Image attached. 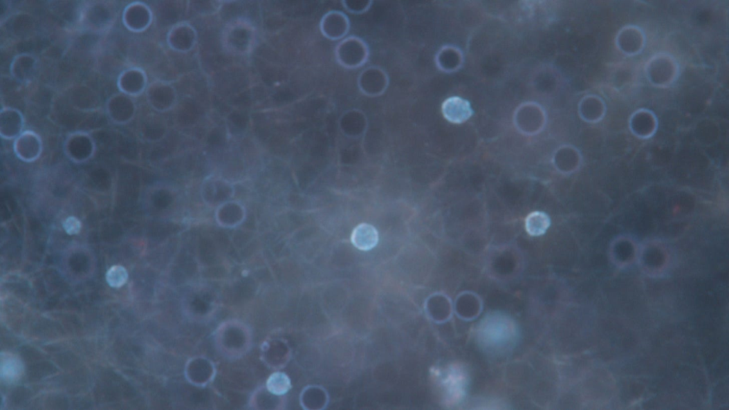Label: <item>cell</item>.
<instances>
[{"label":"cell","instance_id":"cell-11","mask_svg":"<svg viewBox=\"0 0 729 410\" xmlns=\"http://www.w3.org/2000/svg\"><path fill=\"white\" fill-rule=\"evenodd\" d=\"M23 372V363L17 355L10 353H1L0 375L3 380L9 383L15 382L21 377Z\"/></svg>","mask_w":729,"mask_h":410},{"label":"cell","instance_id":"cell-14","mask_svg":"<svg viewBox=\"0 0 729 410\" xmlns=\"http://www.w3.org/2000/svg\"><path fill=\"white\" fill-rule=\"evenodd\" d=\"M267 389L275 395H284L290 389V380L284 373H275L270 376L268 382H267Z\"/></svg>","mask_w":729,"mask_h":410},{"label":"cell","instance_id":"cell-12","mask_svg":"<svg viewBox=\"0 0 729 410\" xmlns=\"http://www.w3.org/2000/svg\"><path fill=\"white\" fill-rule=\"evenodd\" d=\"M442 112L444 117L454 124L465 122L471 115L468 103L456 98L447 100L443 104Z\"/></svg>","mask_w":729,"mask_h":410},{"label":"cell","instance_id":"cell-13","mask_svg":"<svg viewBox=\"0 0 729 410\" xmlns=\"http://www.w3.org/2000/svg\"><path fill=\"white\" fill-rule=\"evenodd\" d=\"M551 226L549 216L540 211L531 212L527 216L525 221L526 232L533 236L544 234Z\"/></svg>","mask_w":729,"mask_h":410},{"label":"cell","instance_id":"cell-5","mask_svg":"<svg viewBox=\"0 0 729 410\" xmlns=\"http://www.w3.org/2000/svg\"><path fill=\"white\" fill-rule=\"evenodd\" d=\"M147 85V77L140 68L131 67L121 72L118 77L119 91L130 97L142 93Z\"/></svg>","mask_w":729,"mask_h":410},{"label":"cell","instance_id":"cell-16","mask_svg":"<svg viewBox=\"0 0 729 410\" xmlns=\"http://www.w3.org/2000/svg\"><path fill=\"white\" fill-rule=\"evenodd\" d=\"M128 278L127 270L120 265H116L110 268L107 274V283L113 288L123 286L127 282Z\"/></svg>","mask_w":729,"mask_h":410},{"label":"cell","instance_id":"cell-3","mask_svg":"<svg viewBox=\"0 0 729 410\" xmlns=\"http://www.w3.org/2000/svg\"><path fill=\"white\" fill-rule=\"evenodd\" d=\"M351 28L349 16L341 10H332L326 12L320 21L322 36L332 41H341L348 37Z\"/></svg>","mask_w":729,"mask_h":410},{"label":"cell","instance_id":"cell-7","mask_svg":"<svg viewBox=\"0 0 729 410\" xmlns=\"http://www.w3.org/2000/svg\"><path fill=\"white\" fill-rule=\"evenodd\" d=\"M37 59L30 54L17 55L10 64V74L20 83L29 82L35 74Z\"/></svg>","mask_w":729,"mask_h":410},{"label":"cell","instance_id":"cell-10","mask_svg":"<svg viewBox=\"0 0 729 410\" xmlns=\"http://www.w3.org/2000/svg\"><path fill=\"white\" fill-rule=\"evenodd\" d=\"M378 232L372 225L361 224L353 231L351 241L353 245L361 251L373 250L378 243Z\"/></svg>","mask_w":729,"mask_h":410},{"label":"cell","instance_id":"cell-6","mask_svg":"<svg viewBox=\"0 0 729 410\" xmlns=\"http://www.w3.org/2000/svg\"><path fill=\"white\" fill-rule=\"evenodd\" d=\"M108 115L118 123H125L133 117L136 107L130 96L126 94H115L107 103Z\"/></svg>","mask_w":729,"mask_h":410},{"label":"cell","instance_id":"cell-17","mask_svg":"<svg viewBox=\"0 0 729 410\" xmlns=\"http://www.w3.org/2000/svg\"><path fill=\"white\" fill-rule=\"evenodd\" d=\"M63 227L68 234H78L82 230V223L75 216H69L64 222Z\"/></svg>","mask_w":729,"mask_h":410},{"label":"cell","instance_id":"cell-15","mask_svg":"<svg viewBox=\"0 0 729 410\" xmlns=\"http://www.w3.org/2000/svg\"><path fill=\"white\" fill-rule=\"evenodd\" d=\"M341 4L347 12L354 15H361L369 12L372 8V0H344Z\"/></svg>","mask_w":729,"mask_h":410},{"label":"cell","instance_id":"cell-2","mask_svg":"<svg viewBox=\"0 0 729 410\" xmlns=\"http://www.w3.org/2000/svg\"><path fill=\"white\" fill-rule=\"evenodd\" d=\"M390 84V77L386 70L375 65L364 68L357 79L360 93L369 98H378L384 95Z\"/></svg>","mask_w":729,"mask_h":410},{"label":"cell","instance_id":"cell-8","mask_svg":"<svg viewBox=\"0 0 729 410\" xmlns=\"http://www.w3.org/2000/svg\"><path fill=\"white\" fill-rule=\"evenodd\" d=\"M16 153L23 159H35L41 153V142L39 136L33 131L22 133L15 144Z\"/></svg>","mask_w":729,"mask_h":410},{"label":"cell","instance_id":"cell-4","mask_svg":"<svg viewBox=\"0 0 729 410\" xmlns=\"http://www.w3.org/2000/svg\"><path fill=\"white\" fill-rule=\"evenodd\" d=\"M122 21L127 30L133 32H141L150 26L152 13L148 6L134 2L124 10Z\"/></svg>","mask_w":729,"mask_h":410},{"label":"cell","instance_id":"cell-9","mask_svg":"<svg viewBox=\"0 0 729 410\" xmlns=\"http://www.w3.org/2000/svg\"><path fill=\"white\" fill-rule=\"evenodd\" d=\"M0 122L2 136L6 138H12L21 132L24 127V116L17 109L2 108L0 111Z\"/></svg>","mask_w":729,"mask_h":410},{"label":"cell","instance_id":"cell-1","mask_svg":"<svg viewBox=\"0 0 729 410\" xmlns=\"http://www.w3.org/2000/svg\"><path fill=\"white\" fill-rule=\"evenodd\" d=\"M371 55L370 47L362 38L351 35L337 44L334 57L337 64L347 70H356L363 67L369 62Z\"/></svg>","mask_w":729,"mask_h":410}]
</instances>
